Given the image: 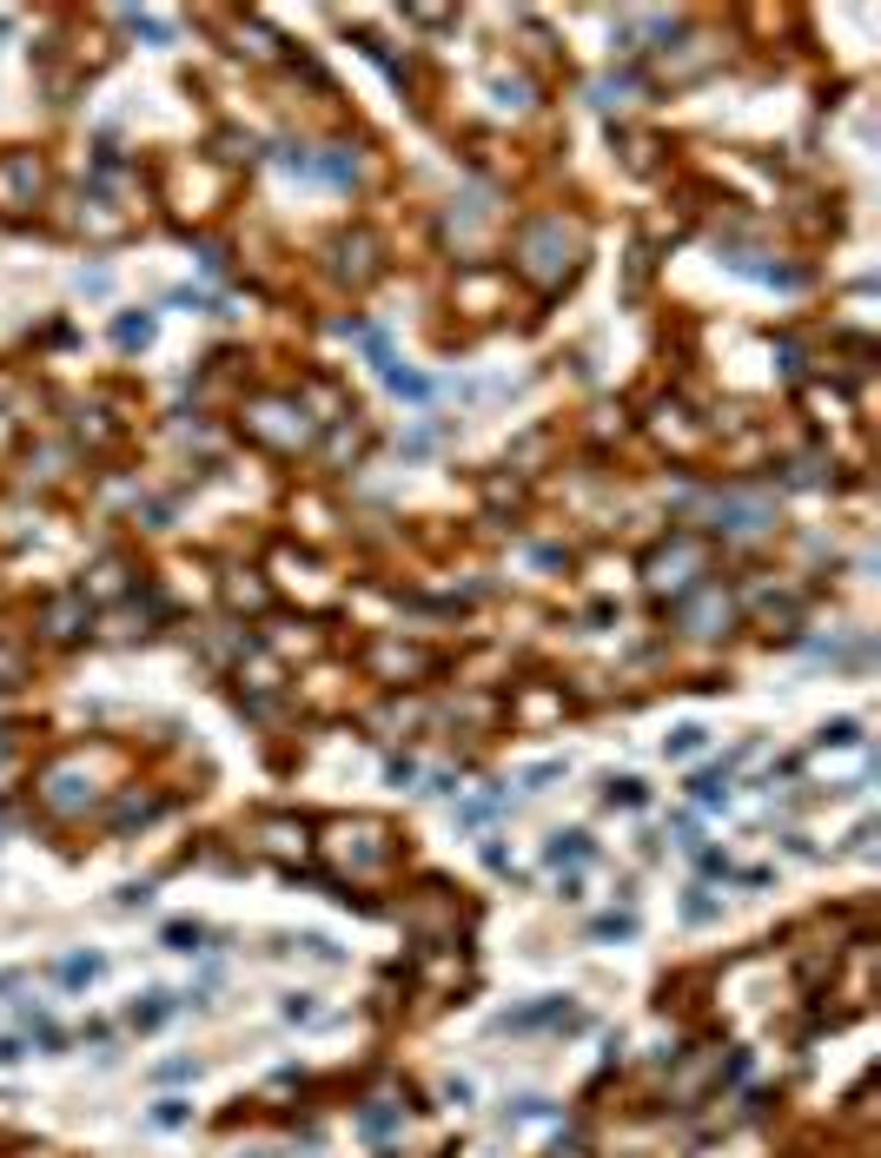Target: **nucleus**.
Returning <instances> with one entry per match:
<instances>
[{"mask_svg":"<svg viewBox=\"0 0 881 1158\" xmlns=\"http://www.w3.org/2000/svg\"><path fill=\"white\" fill-rule=\"evenodd\" d=\"M166 1013H172V1000H166V994H146V1007H133V1026H146V1033H153Z\"/></svg>","mask_w":881,"mask_h":1158,"instance_id":"5","label":"nucleus"},{"mask_svg":"<svg viewBox=\"0 0 881 1158\" xmlns=\"http://www.w3.org/2000/svg\"><path fill=\"white\" fill-rule=\"evenodd\" d=\"M617 802H623V808H636V802H643V788H636V782H610V808H617Z\"/></svg>","mask_w":881,"mask_h":1158,"instance_id":"8","label":"nucleus"},{"mask_svg":"<svg viewBox=\"0 0 881 1158\" xmlns=\"http://www.w3.org/2000/svg\"><path fill=\"white\" fill-rule=\"evenodd\" d=\"M153 1119H159V1125H187V1099H166Z\"/></svg>","mask_w":881,"mask_h":1158,"instance_id":"10","label":"nucleus"},{"mask_svg":"<svg viewBox=\"0 0 881 1158\" xmlns=\"http://www.w3.org/2000/svg\"><path fill=\"white\" fill-rule=\"evenodd\" d=\"M285 1020H312V994H292V1000H285Z\"/></svg>","mask_w":881,"mask_h":1158,"instance_id":"11","label":"nucleus"},{"mask_svg":"<svg viewBox=\"0 0 881 1158\" xmlns=\"http://www.w3.org/2000/svg\"><path fill=\"white\" fill-rule=\"evenodd\" d=\"M636 933V920L630 913H610V920H597V940H630Z\"/></svg>","mask_w":881,"mask_h":1158,"instance_id":"6","label":"nucleus"},{"mask_svg":"<svg viewBox=\"0 0 881 1158\" xmlns=\"http://www.w3.org/2000/svg\"><path fill=\"white\" fill-rule=\"evenodd\" d=\"M544 854H551V867H564V861H584V854H590V841H584V835H557Z\"/></svg>","mask_w":881,"mask_h":1158,"instance_id":"3","label":"nucleus"},{"mask_svg":"<svg viewBox=\"0 0 881 1158\" xmlns=\"http://www.w3.org/2000/svg\"><path fill=\"white\" fill-rule=\"evenodd\" d=\"M716 913H723V907H716L710 894H702V887H689V900H682V920H689V927H702V920H716Z\"/></svg>","mask_w":881,"mask_h":1158,"instance_id":"4","label":"nucleus"},{"mask_svg":"<svg viewBox=\"0 0 881 1158\" xmlns=\"http://www.w3.org/2000/svg\"><path fill=\"white\" fill-rule=\"evenodd\" d=\"M100 967H106L100 953H74V960H60V980H67V987H87V980H100Z\"/></svg>","mask_w":881,"mask_h":1158,"instance_id":"1","label":"nucleus"},{"mask_svg":"<svg viewBox=\"0 0 881 1158\" xmlns=\"http://www.w3.org/2000/svg\"><path fill=\"white\" fill-rule=\"evenodd\" d=\"M663 748H669V754H689V748H702V728H676Z\"/></svg>","mask_w":881,"mask_h":1158,"instance_id":"7","label":"nucleus"},{"mask_svg":"<svg viewBox=\"0 0 881 1158\" xmlns=\"http://www.w3.org/2000/svg\"><path fill=\"white\" fill-rule=\"evenodd\" d=\"M392 1125H398V1112H385V1105H372V1112H365V1132H372V1138H379V1132H392Z\"/></svg>","mask_w":881,"mask_h":1158,"instance_id":"9","label":"nucleus"},{"mask_svg":"<svg viewBox=\"0 0 881 1158\" xmlns=\"http://www.w3.org/2000/svg\"><path fill=\"white\" fill-rule=\"evenodd\" d=\"M21 1053H27V1046H21V1040H0V1066H14V1059H21Z\"/></svg>","mask_w":881,"mask_h":1158,"instance_id":"12","label":"nucleus"},{"mask_svg":"<svg viewBox=\"0 0 881 1158\" xmlns=\"http://www.w3.org/2000/svg\"><path fill=\"white\" fill-rule=\"evenodd\" d=\"M166 946H172V953H200V946H206V927H200V920H172V927H166Z\"/></svg>","mask_w":881,"mask_h":1158,"instance_id":"2","label":"nucleus"}]
</instances>
